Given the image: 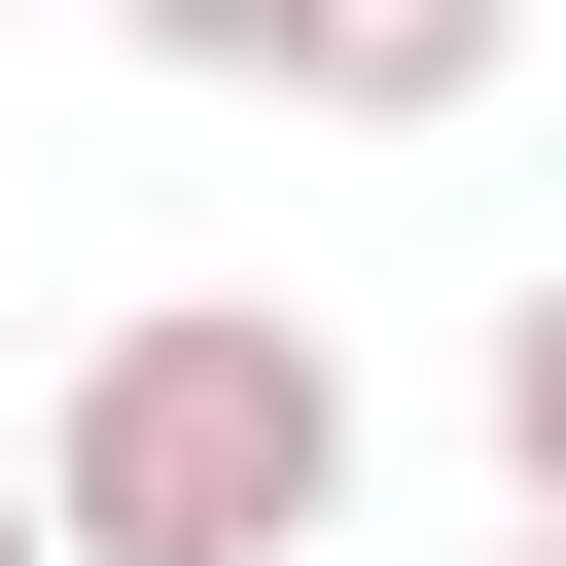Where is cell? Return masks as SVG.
<instances>
[{"label": "cell", "mask_w": 566, "mask_h": 566, "mask_svg": "<svg viewBox=\"0 0 566 566\" xmlns=\"http://www.w3.org/2000/svg\"><path fill=\"white\" fill-rule=\"evenodd\" d=\"M106 35H142V71H212V106H283V35H318V0H106Z\"/></svg>", "instance_id": "3"}, {"label": "cell", "mask_w": 566, "mask_h": 566, "mask_svg": "<svg viewBox=\"0 0 566 566\" xmlns=\"http://www.w3.org/2000/svg\"><path fill=\"white\" fill-rule=\"evenodd\" d=\"M495 71H531V0H318L283 35V106H354V142H460Z\"/></svg>", "instance_id": "2"}, {"label": "cell", "mask_w": 566, "mask_h": 566, "mask_svg": "<svg viewBox=\"0 0 566 566\" xmlns=\"http://www.w3.org/2000/svg\"><path fill=\"white\" fill-rule=\"evenodd\" d=\"M495 495H531V531H566V283H531V318H495Z\"/></svg>", "instance_id": "4"}, {"label": "cell", "mask_w": 566, "mask_h": 566, "mask_svg": "<svg viewBox=\"0 0 566 566\" xmlns=\"http://www.w3.org/2000/svg\"><path fill=\"white\" fill-rule=\"evenodd\" d=\"M35 531L71 566H318L354 531V354L283 283H142L71 389H35Z\"/></svg>", "instance_id": "1"}, {"label": "cell", "mask_w": 566, "mask_h": 566, "mask_svg": "<svg viewBox=\"0 0 566 566\" xmlns=\"http://www.w3.org/2000/svg\"><path fill=\"white\" fill-rule=\"evenodd\" d=\"M0 566H71V531H35V460H0Z\"/></svg>", "instance_id": "5"}, {"label": "cell", "mask_w": 566, "mask_h": 566, "mask_svg": "<svg viewBox=\"0 0 566 566\" xmlns=\"http://www.w3.org/2000/svg\"><path fill=\"white\" fill-rule=\"evenodd\" d=\"M495 566H566V531H495Z\"/></svg>", "instance_id": "6"}]
</instances>
